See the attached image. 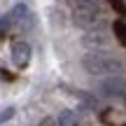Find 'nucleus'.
<instances>
[{
  "instance_id": "12",
  "label": "nucleus",
  "mask_w": 126,
  "mask_h": 126,
  "mask_svg": "<svg viewBox=\"0 0 126 126\" xmlns=\"http://www.w3.org/2000/svg\"><path fill=\"white\" fill-rule=\"evenodd\" d=\"M14 112H16V110H14L12 105H7V108H0V124L9 122V119L14 117Z\"/></svg>"
},
{
  "instance_id": "13",
  "label": "nucleus",
  "mask_w": 126,
  "mask_h": 126,
  "mask_svg": "<svg viewBox=\"0 0 126 126\" xmlns=\"http://www.w3.org/2000/svg\"><path fill=\"white\" fill-rule=\"evenodd\" d=\"M40 126H59V122H56L54 117H45V119L40 122Z\"/></svg>"
},
{
  "instance_id": "10",
  "label": "nucleus",
  "mask_w": 126,
  "mask_h": 126,
  "mask_svg": "<svg viewBox=\"0 0 126 126\" xmlns=\"http://www.w3.org/2000/svg\"><path fill=\"white\" fill-rule=\"evenodd\" d=\"M12 28V16L9 14H0V37H5Z\"/></svg>"
},
{
  "instance_id": "15",
  "label": "nucleus",
  "mask_w": 126,
  "mask_h": 126,
  "mask_svg": "<svg viewBox=\"0 0 126 126\" xmlns=\"http://www.w3.org/2000/svg\"><path fill=\"white\" fill-rule=\"evenodd\" d=\"M124 126H126V124H124Z\"/></svg>"
},
{
  "instance_id": "11",
  "label": "nucleus",
  "mask_w": 126,
  "mask_h": 126,
  "mask_svg": "<svg viewBox=\"0 0 126 126\" xmlns=\"http://www.w3.org/2000/svg\"><path fill=\"white\" fill-rule=\"evenodd\" d=\"M110 7L119 14V19L126 16V2H124V0H110Z\"/></svg>"
},
{
  "instance_id": "9",
  "label": "nucleus",
  "mask_w": 126,
  "mask_h": 126,
  "mask_svg": "<svg viewBox=\"0 0 126 126\" xmlns=\"http://www.w3.org/2000/svg\"><path fill=\"white\" fill-rule=\"evenodd\" d=\"M112 33H114V37H117L119 45L126 47V21L124 19H117V21L112 23Z\"/></svg>"
},
{
  "instance_id": "3",
  "label": "nucleus",
  "mask_w": 126,
  "mask_h": 126,
  "mask_svg": "<svg viewBox=\"0 0 126 126\" xmlns=\"http://www.w3.org/2000/svg\"><path fill=\"white\" fill-rule=\"evenodd\" d=\"M96 91H98L103 98H126V79L124 77H108V79H100L96 84Z\"/></svg>"
},
{
  "instance_id": "5",
  "label": "nucleus",
  "mask_w": 126,
  "mask_h": 126,
  "mask_svg": "<svg viewBox=\"0 0 126 126\" xmlns=\"http://www.w3.org/2000/svg\"><path fill=\"white\" fill-rule=\"evenodd\" d=\"M12 63L16 68H26L31 63V45L26 40H14L12 42Z\"/></svg>"
},
{
  "instance_id": "1",
  "label": "nucleus",
  "mask_w": 126,
  "mask_h": 126,
  "mask_svg": "<svg viewBox=\"0 0 126 126\" xmlns=\"http://www.w3.org/2000/svg\"><path fill=\"white\" fill-rule=\"evenodd\" d=\"M82 68L94 77H122L124 63L110 51H89L82 59Z\"/></svg>"
},
{
  "instance_id": "8",
  "label": "nucleus",
  "mask_w": 126,
  "mask_h": 126,
  "mask_svg": "<svg viewBox=\"0 0 126 126\" xmlns=\"http://www.w3.org/2000/svg\"><path fill=\"white\" fill-rule=\"evenodd\" d=\"M56 122H59V126H79V117L72 110H61Z\"/></svg>"
},
{
  "instance_id": "4",
  "label": "nucleus",
  "mask_w": 126,
  "mask_h": 126,
  "mask_svg": "<svg viewBox=\"0 0 126 126\" xmlns=\"http://www.w3.org/2000/svg\"><path fill=\"white\" fill-rule=\"evenodd\" d=\"M9 16H12V26L16 28V31H21V33L31 31V28L35 26V16H33V12L28 9V5H23V2L14 5Z\"/></svg>"
},
{
  "instance_id": "2",
  "label": "nucleus",
  "mask_w": 126,
  "mask_h": 126,
  "mask_svg": "<svg viewBox=\"0 0 126 126\" xmlns=\"http://www.w3.org/2000/svg\"><path fill=\"white\" fill-rule=\"evenodd\" d=\"M72 23L86 33H98L108 26L103 12H72Z\"/></svg>"
},
{
  "instance_id": "14",
  "label": "nucleus",
  "mask_w": 126,
  "mask_h": 126,
  "mask_svg": "<svg viewBox=\"0 0 126 126\" xmlns=\"http://www.w3.org/2000/svg\"><path fill=\"white\" fill-rule=\"evenodd\" d=\"M0 79H5V82H14V75L9 70H0Z\"/></svg>"
},
{
  "instance_id": "6",
  "label": "nucleus",
  "mask_w": 126,
  "mask_h": 126,
  "mask_svg": "<svg viewBox=\"0 0 126 126\" xmlns=\"http://www.w3.org/2000/svg\"><path fill=\"white\" fill-rule=\"evenodd\" d=\"M82 45L86 47L89 51H105L110 45V37L105 35L103 31L98 33H86V35H82Z\"/></svg>"
},
{
  "instance_id": "7",
  "label": "nucleus",
  "mask_w": 126,
  "mask_h": 126,
  "mask_svg": "<svg viewBox=\"0 0 126 126\" xmlns=\"http://www.w3.org/2000/svg\"><path fill=\"white\" fill-rule=\"evenodd\" d=\"M72 12H103L98 0H68Z\"/></svg>"
}]
</instances>
